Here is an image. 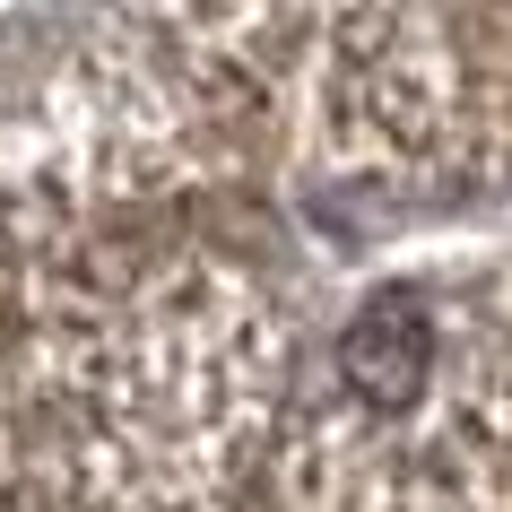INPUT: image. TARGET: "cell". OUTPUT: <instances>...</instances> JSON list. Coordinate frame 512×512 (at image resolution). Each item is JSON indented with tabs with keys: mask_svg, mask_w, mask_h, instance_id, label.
<instances>
[{
	"mask_svg": "<svg viewBox=\"0 0 512 512\" xmlns=\"http://www.w3.org/2000/svg\"><path fill=\"white\" fill-rule=\"evenodd\" d=\"M278 478L296 512H512V330L452 287L365 296Z\"/></svg>",
	"mask_w": 512,
	"mask_h": 512,
	"instance_id": "6da1fadb",
	"label": "cell"
},
{
	"mask_svg": "<svg viewBox=\"0 0 512 512\" xmlns=\"http://www.w3.org/2000/svg\"><path fill=\"white\" fill-rule=\"evenodd\" d=\"M61 200H0V512L61 504Z\"/></svg>",
	"mask_w": 512,
	"mask_h": 512,
	"instance_id": "7a4b0ae2",
	"label": "cell"
}]
</instances>
